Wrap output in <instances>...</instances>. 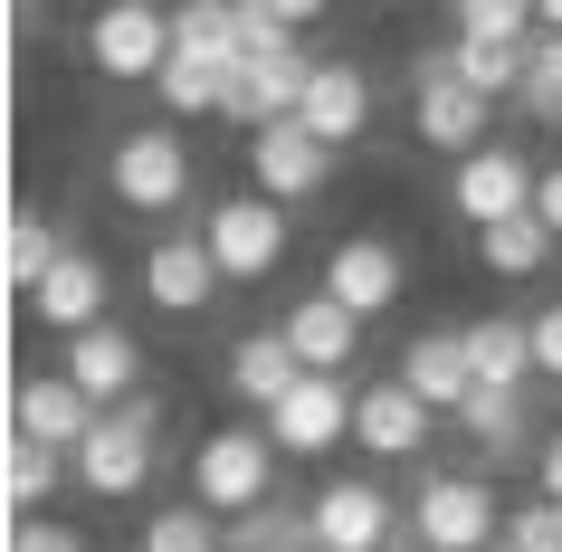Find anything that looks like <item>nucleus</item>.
Instances as JSON below:
<instances>
[{
	"label": "nucleus",
	"instance_id": "23",
	"mask_svg": "<svg viewBox=\"0 0 562 552\" xmlns=\"http://www.w3.org/2000/svg\"><path fill=\"white\" fill-rule=\"evenodd\" d=\"M172 58L238 77V58H248V38H238V10H229V0H191V10H172Z\"/></svg>",
	"mask_w": 562,
	"mask_h": 552
},
{
	"label": "nucleus",
	"instance_id": "26",
	"mask_svg": "<svg viewBox=\"0 0 562 552\" xmlns=\"http://www.w3.org/2000/svg\"><path fill=\"white\" fill-rule=\"evenodd\" d=\"M229 552H315V515H305L296 495H277V505L229 523Z\"/></svg>",
	"mask_w": 562,
	"mask_h": 552
},
{
	"label": "nucleus",
	"instance_id": "18",
	"mask_svg": "<svg viewBox=\"0 0 562 552\" xmlns=\"http://www.w3.org/2000/svg\"><path fill=\"white\" fill-rule=\"evenodd\" d=\"M296 124H305V134H325V144L344 153L362 124H372V77H362L353 58H325V67H315V87H305V115Z\"/></svg>",
	"mask_w": 562,
	"mask_h": 552
},
{
	"label": "nucleus",
	"instance_id": "10",
	"mask_svg": "<svg viewBox=\"0 0 562 552\" xmlns=\"http://www.w3.org/2000/svg\"><path fill=\"white\" fill-rule=\"evenodd\" d=\"M533 162L515 144H486V153H468V162H458V181H448V201H458V219H468V229H505V219H525L533 210Z\"/></svg>",
	"mask_w": 562,
	"mask_h": 552
},
{
	"label": "nucleus",
	"instance_id": "27",
	"mask_svg": "<svg viewBox=\"0 0 562 552\" xmlns=\"http://www.w3.org/2000/svg\"><path fill=\"white\" fill-rule=\"evenodd\" d=\"M67 466L77 458H58V448H38V438L10 429V448H0V495H10V505H38V495H58Z\"/></svg>",
	"mask_w": 562,
	"mask_h": 552
},
{
	"label": "nucleus",
	"instance_id": "13",
	"mask_svg": "<svg viewBox=\"0 0 562 552\" xmlns=\"http://www.w3.org/2000/svg\"><path fill=\"white\" fill-rule=\"evenodd\" d=\"M401 277H411V267H401L391 238H344V248L325 258V295L344 305V315H362V324L401 305Z\"/></svg>",
	"mask_w": 562,
	"mask_h": 552
},
{
	"label": "nucleus",
	"instance_id": "11",
	"mask_svg": "<svg viewBox=\"0 0 562 552\" xmlns=\"http://www.w3.org/2000/svg\"><path fill=\"white\" fill-rule=\"evenodd\" d=\"M305 515H315V552H382L401 533V505H391L372 476H334V486L305 495Z\"/></svg>",
	"mask_w": 562,
	"mask_h": 552
},
{
	"label": "nucleus",
	"instance_id": "29",
	"mask_svg": "<svg viewBox=\"0 0 562 552\" xmlns=\"http://www.w3.org/2000/svg\"><path fill=\"white\" fill-rule=\"evenodd\" d=\"M476 248H486V267H496V277H533V267L553 258V229H543V219H505V229H476Z\"/></svg>",
	"mask_w": 562,
	"mask_h": 552
},
{
	"label": "nucleus",
	"instance_id": "25",
	"mask_svg": "<svg viewBox=\"0 0 562 552\" xmlns=\"http://www.w3.org/2000/svg\"><path fill=\"white\" fill-rule=\"evenodd\" d=\"M458 429L476 438V458H486V466H505L515 448H525V429H533V419H525V391H468Z\"/></svg>",
	"mask_w": 562,
	"mask_h": 552
},
{
	"label": "nucleus",
	"instance_id": "38",
	"mask_svg": "<svg viewBox=\"0 0 562 552\" xmlns=\"http://www.w3.org/2000/svg\"><path fill=\"white\" fill-rule=\"evenodd\" d=\"M486 552H515V543H486Z\"/></svg>",
	"mask_w": 562,
	"mask_h": 552
},
{
	"label": "nucleus",
	"instance_id": "31",
	"mask_svg": "<svg viewBox=\"0 0 562 552\" xmlns=\"http://www.w3.org/2000/svg\"><path fill=\"white\" fill-rule=\"evenodd\" d=\"M153 95L172 105V124H191V115H220V95H229V77H220V67H191V58H172L162 77H153Z\"/></svg>",
	"mask_w": 562,
	"mask_h": 552
},
{
	"label": "nucleus",
	"instance_id": "16",
	"mask_svg": "<svg viewBox=\"0 0 562 552\" xmlns=\"http://www.w3.org/2000/svg\"><path fill=\"white\" fill-rule=\"evenodd\" d=\"M105 286H115V277H105V258L67 248V258H58V277H48V286L30 295V315L48 324V334H67V343H77V334H95V324H115V315H105Z\"/></svg>",
	"mask_w": 562,
	"mask_h": 552
},
{
	"label": "nucleus",
	"instance_id": "19",
	"mask_svg": "<svg viewBox=\"0 0 562 552\" xmlns=\"http://www.w3.org/2000/svg\"><path fill=\"white\" fill-rule=\"evenodd\" d=\"M391 381H411V391H419L429 409H448V419H458V409H468V391H476L468 334H419V343L401 352V372H391Z\"/></svg>",
	"mask_w": 562,
	"mask_h": 552
},
{
	"label": "nucleus",
	"instance_id": "33",
	"mask_svg": "<svg viewBox=\"0 0 562 552\" xmlns=\"http://www.w3.org/2000/svg\"><path fill=\"white\" fill-rule=\"evenodd\" d=\"M525 115L562 124V38H543V30H533V48H525Z\"/></svg>",
	"mask_w": 562,
	"mask_h": 552
},
{
	"label": "nucleus",
	"instance_id": "32",
	"mask_svg": "<svg viewBox=\"0 0 562 552\" xmlns=\"http://www.w3.org/2000/svg\"><path fill=\"white\" fill-rule=\"evenodd\" d=\"M533 30H543V20H533L525 0H468V10H458V38H476V48H525Z\"/></svg>",
	"mask_w": 562,
	"mask_h": 552
},
{
	"label": "nucleus",
	"instance_id": "17",
	"mask_svg": "<svg viewBox=\"0 0 562 552\" xmlns=\"http://www.w3.org/2000/svg\"><path fill=\"white\" fill-rule=\"evenodd\" d=\"M429 419H439V409L419 401L411 381H372L362 409H353V438L372 458H419V448H429Z\"/></svg>",
	"mask_w": 562,
	"mask_h": 552
},
{
	"label": "nucleus",
	"instance_id": "24",
	"mask_svg": "<svg viewBox=\"0 0 562 552\" xmlns=\"http://www.w3.org/2000/svg\"><path fill=\"white\" fill-rule=\"evenodd\" d=\"M58 258H67V238L38 219V210H10V229H0V277L20 295H38L48 277H58Z\"/></svg>",
	"mask_w": 562,
	"mask_h": 552
},
{
	"label": "nucleus",
	"instance_id": "7",
	"mask_svg": "<svg viewBox=\"0 0 562 552\" xmlns=\"http://www.w3.org/2000/svg\"><path fill=\"white\" fill-rule=\"evenodd\" d=\"M87 58L105 67L115 87H153V77L172 67V10H153V0H115V10L87 30Z\"/></svg>",
	"mask_w": 562,
	"mask_h": 552
},
{
	"label": "nucleus",
	"instance_id": "14",
	"mask_svg": "<svg viewBox=\"0 0 562 552\" xmlns=\"http://www.w3.org/2000/svg\"><path fill=\"white\" fill-rule=\"evenodd\" d=\"M67 381H77L95 409L144 401V343H134L124 324H95V334H77V343H67Z\"/></svg>",
	"mask_w": 562,
	"mask_h": 552
},
{
	"label": "nucleus",
	"instance_id": "15",
	"mask_svg": "<svg viewBox=\"0 0 562 552\" xmlns=\"http://www.w3.org/2000/svg\"><path fill=\"white\" fill-rule=\"evenodd\" d=\"M220 286H229V277H220V258H210V238H153L144 248V295L162 305V315H201Z\"/></svg>",
	"mask_w": 562,
	"mask_h": 552
},
{
	"label": "nucleus",
	"instance_id": "3",
	"mask_svg": "<svg viewBox=\"0 0 562 552\" xmlns=\"http://www.w3.org/2000/svg\"><path fill=\"white\" fill-rule=\"evenodd\" d=\"M411 124H419V144H439V153H486V95L458 87V38L448 48H411Z\"/></svg>",
	"mask_w": 562,
	"mask_h": 552
},
{
	"label": "nucleus",
	"instance_id": "21",
	"mask_svg": "<svg viewBox=\"0 0 562 552\" xmlns=\"http://www.w3.org/2000/svg\"><path fill=\"white\" fill-rule=\"evenodd\" d=\"M458 334H468L476 391H525L533 381V324L525 315H476V324H458Z\"/></svg>",
	"mask_w": 562,
	"mask_h": 552
},
{
	"label": "nucleus",
	"instance_id": "6",
	"mask_svg": "<svg viewBox=\"0 0 562 552\" xmlns=\"http://www.w3.org/2000/svg\"><path fill=\"white\" fill-rule=\"evenodd\" d=\"M210 258H220V277L229 286H258V277H277V258H286V210L258 201V191H229V201H210Z\"/></svg>",
	"mask_w": 562,
	"mask_h": 552
},
{
	"label": "nucleus",
	"instance_id": "35",
	"mask_svg": "<svg viewBox=\"0 0 562 552\" xmlns=\"http://www.w3.org/2000/svg\"><path fill=\"white\" fill-rule=\"evenodd\" d=\"M10 552H87V543H77L67 523H20V533H10Z\"/></svg>",
	"mask_w": 562,
	"mask_h": 552
},
{
	"label": "nucleus",
	"instance_id": "30",
	"mask_svg": "<svg viewBox=\"0 0 562 552\" xmlns=\"http://www.w3.org/2000/svg\"><path fill=\"white\" fill-rule=\"evenodd\" d=\"M525 48H476V38H458V87H476L486 105H496V95H525Z\"/></svg>",
	"mask_w": 562,
	"mask_h": 552
},
{
	"label": "nucleus",
	"instance_id": "2",
	"mask_svg": "<svg viewBox=\"0 0 562 552\" xmlns=\"http://www.w3.org/2000/svg\"><path fill=\"white\" fill-rule=\"evenodd\" d=\"M153 458H162V401H124L95 419V438L77 448V486L87 495H144L153 486Z\"/></svg>",
	"mask_w": 562,
	"mask_h": 552
},
{
	"label": "nucleus",
	"instance_id": "28",
	"mask_svg": "<svg viewBox=\"0 0 562 552\" xmlns=\"http://www.w3.org/2000/svg\"><path fill=\"white\" fill-rule=\"evenodd\" d=\"M144 552H229V523L210 515V505H162L144 523Z\"/></svg>",
	"mask_w": 562,
	"mask_h": 552
},
{
	"label": "nucleus",
	"instance_id": "8",
	"mask_svg": "<svg viewBox=\"0 0 562 552\" xmlns=\"http://www.w3.org/2000/svg\"><path fill=\"white\" fill-rule=\"evenodd\" d=\"M334 181V144L325 134H305L296 115L286 124H267V134H248V191H258V201H315V191H325Z\"/></svg>",
	"mask_w": 562,
	"mask_h": 552
},
{
	"label": "nucleus",
	"instance_id": "36",
	"mask_svg": "<svg viewBox=\"0 0 562 552\" xmlns=\"http://www.w3.org/2000/svg\"><path fill=\"white\" fill-rule=\"evenodd\" d=\"M533 219H543V229L562 238V162H553V172H543V181H533Z\"/></svg>",
	"mask_w": 562,
	"mask_h": 552
},
{
	"label": "nucleus",
	"instance_id": "20",
	"mask_svg": "<svg viewBox=\"0 0 562 552\" xmlns=\"http://www.w3.org/2000/svg\"><path fill=\"white\" fill-rule=\"evenodd\" d=\"M286 343H296V362H305V372H334V381H344V362L362 352V315H344V305H334V295L315 286V295L296 305V315H286Z\"/></svg>",
	"mask_w": 562,
	"mask_h": 552
},
{
	"label": "nucleus",
	"instance_id": "4",
	"mask_svg": "<svg viewBox=\"0 0 562 552\" xmlns=\"http://www.w3.org/2000/svg\"><path fill=\"white\" fill-rule=\"evenodd\" d=\"M411 543L419 552H486L505 543V505L486 476H429L411 495Z\"/></svg>",
	"mask_w": 562,
	"mask_h": 552
},
{
	"label": "nucleus",
	"instance_id": "1",
	"mask_svg": "<svg viewBox=\"0 0 562 552\" xmlns=\"http://www.w3.org/2000/svg\"><path fill=\"white\" fill-rule=\"evenodd\" d=\"M191 505H210L229 523L277 505V438L267 429H210L201 458H191Z\"/></svg>",
	"mask_w": 562,
	"mask_h": 552
},
{
	"label": "nucleus",
	"instance_id": "12",
	"mask_svg": "<svg viewBox=\"0 0 562 552\" xmlns=\"http://www.w3.org/2000/svg\"><path fill=\"white\" fill-rule=\"evenodd\" d=\"M95 419H105V409H95L67 372L20 381V401H10V429H20V438H38V448H58V458H77V448H87V438H95Z\"/></svg>",
	"mask_w": 562,
	"mask_h": 552
},
{
	"label": "nucleus",
	"instance_id": "5",
	"mask_svg": "<svg viewBox=\"0 0 562 552\" xmlns=\"http://www.w3.org/2000/svg\"><path fill=\"white\" fill-rule=\"evenodd\" d=\"M105 172H115V201L144 210V219H162V210L191 201V144H181L172 124H134Z\"/></svg>",
	"mask_w": 562,
	"mask_h": 552
},
{
	"label": "nucleus",
	"instance_id": "9",
	"mask_svg": "<svg viewBox=\"0 0 562 552\" xmlns=\"http://www.w3.org/2000/svg\"><path fill=\"white\" fill-rule=\"evenodd\" d=\"M353 409H362V391H344L334 372H305L267 409V438H277V458H334V438H353Z\"/></svg>",
	"mask_w": 562,
	"mask_h": 552
},
{
	"label": "nucleus",
	"instance_id": "37",
	"mask_svg": "<svg viewBox=\"0 0 562 552\" xmlns=\"http://www.w3.org/2000/svg\"><path fill=\"white\" fill-rule=\"evenodd\" d=\"M533 466H543V505H562V438H543V458H533Z\"/></svg>",
	"mask_w": 562,
	"mask_h": 552
},
{
	"label": "nucleus",
	"instance_id": "34",
	"mask_svg": "<svg viewBox=\"0 0 562 552\" xmlns=\"http://www.w3.org/2000/svg\"><path fill=\"white\" fill-rule=\"evenodd\" d=\"M525 324H533V372L562 381V305H543V315H525Z\"/></svg>",
	"mask_w": 562,
	"mask_h": 552
},
{
	"label": "nucleus",
	"instance_id": "22",
	"mask_svg": "<svg viewBox=\"0 0 562 552\" xmlns=\"http://www.w3.org/2000/svg\"><path fill=\"white\" fill-rule=\"evenodd\" d=\"M296 381H305V362H296V343H286V324H277V334H238V343H229V391H238V401L277 409Z\"/></svg>",
	"mask_w": 562,
	"mask_h": 552
}]
</instances>
